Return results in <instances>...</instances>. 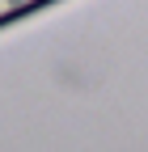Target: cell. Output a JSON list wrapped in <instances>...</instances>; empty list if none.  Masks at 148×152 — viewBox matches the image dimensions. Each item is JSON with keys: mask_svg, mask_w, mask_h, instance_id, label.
<instances>
[{"mask_svg": "<svg viewBox=\"0 0 148 152\" xmlns=\"http://www.w3.org/2000/svg\"><path fill=\"white\" fill-rule=\"evenodd\" d=\"M26 0H0V9H21Z\"/></svg>", "mask_w": 148, "mask_h": 152, "instance_id": "cell-1", "label": "cell"}]
</instances>
